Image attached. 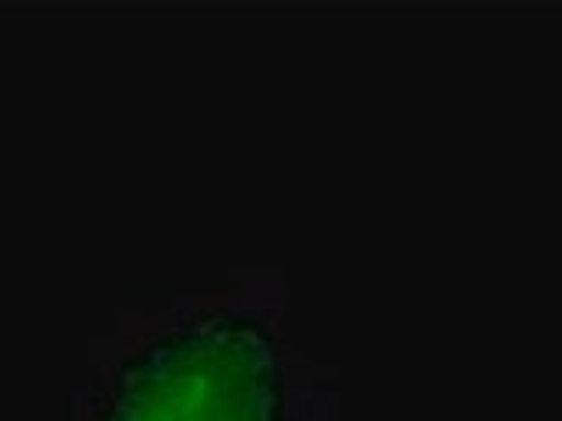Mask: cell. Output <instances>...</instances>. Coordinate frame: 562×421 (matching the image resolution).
<instances>
[{"label":"cell","instance_id":"1","mask_svg":"<svg viewBox=\"0 0 562 421\" xmlns=\"http://www.w3.org/2000/svg\"><path fill=\"white\" fill-rule=\"evenodd\" d=\"M95 421H285V362L257 316L207 312L140 348Z\"/></svg>","mask_w":562,"mask_h":421}]
</instances>
